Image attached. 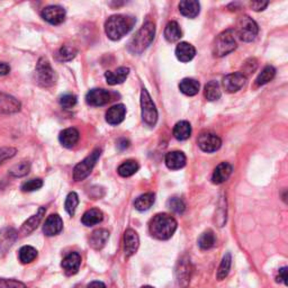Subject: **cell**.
I'll use <instances>...</instances> for the list:
<instances>
[{
	"label": "cell",
	"instance_id": "12",
	"mask_svg": "<svg viewBox=\"0 0 288 288\" xmlns=\"http://www.w3.org/2000/svg\"><path fill=\"white\" fill-rule=\"evenodd\" d=\"M42 18L51 25H60L66 19V10L61 6H47L42 10Z\"/></svg>",
	"mask_w": 288,
	"mask_h": 288
},
{
	"label": "cell",
	"instance_id": "24",
	"mask_svg": "<svg viewBox=\"0 0 288 288\" xmlns=\"http://www.w3.org/2000/svg\"><path fill=\"white\" fill-rule=\"evenodd\" d=\"M110 239V232L105 229L96 230L91 233L89 238V246L95 250H100L106 246V243Z\"/></svg>",
	"mask_w": 288,
	"mask_h": 288
},
{
	"label": "cell",
	"instance_id": "40",
	"mask_svg": "<svg viewBox=\"0 0 288 288\" xmlns=\"http://www.w3.org/2000/svg\"><path fill=\"white\" fill-rule=\"evenodd\" d=\"M79 205V197L78 195L75 194L74 192L70 193L68 195V197L66 199V204H64V207H66V211L68 212V214L70 216H73L75 213V210H77Z\"/></svg>",
	"mask_w": 288,
	"mask_h": 288
},
{
	"label": "cell",
	"instance_id": "13",
	"mask_svg": "<svg viewBox=\"0 0 288 288\" xmlns=\"http://www.w3.org/2000/svg\"><path fill=\"white\" fill-rule=\"evenodd\" d=\"M21 105L18 99L8 94L0 92V114L5 115H10V114H16L20 111Z\"/></svg>",
	"mask_w": 288,
	"mask_h": 288
},
{
	"label": "cell",
	"instance_id": "38",
	"mask_svg": "<svg viewBox=\"0 0 288 288\" xmlns=\"http://www.w3.org/2000/svg\"><path fill=\"white\" fill-rule=\"evenodd\" d=\"M31 170V164L29 161H21L19 164L13 166L9 170V176L14 178H20L26 176Z\"/></svg>",
	"mask_w": 288,
	"mask_h": 288
},
{
	"label": "cell",
	"instance_id": "3",
	"mask_svg": "<svg viewBox=\"0 0 288 288\" xmlns=\"http://www.w3.org/2000/svg\"><path fill=\"white\" fill-rule=\"evenodd\" d=\"M155 35V26L152 21H146L138 31L128 43V51L132 54H141L148 48L153 42Z\"/></svg>",
	"mask_w": 288,
	"mask_h": 288
},
{
	"label": "cell",
	"instance_id": "50",
	"mask_svg": "<svg viewBox=\"0 0 288 288\" xmlns=\"http://www.w3.org/2000/svg\"><path fill=\"white\" fill-rule=\"evenodd\" d=\"M87 288H107V287H106V285L102 281L96 280V281L90 282V284L88 285V287H87Z\"/></svg>",
	"mask_w": 288,
	"mask_h": 288
},
{
	"label": "cell",
	"instance_id": "20",
	"mask_svg": "<svg viewBox=\"0 0 288 288\" xmlns=\"http://www.w3.org/2000/svg\"><path fill=\"white\" fill-rule=\"evenodd\" d=\"M79 138H80V134L78 132V129L70 127V128L63 129V131L60 133L59 141H60V143L64 146V148L71 149L78 143Z\"/></svg>",
	"mask_w": 288,
	"mask_h": 288
},
{
	"label": "cell",
	"instance_id": "22",
	"mask_svg": "<svg viewBox=\"0 0 288 288\" xmlns=\"http://www.w3.org/2000/svg\"><path fill=\"white\" fill-rule=\"evenodd\" d=\"M196 56V48L187 42L179 43L176 47V57L180 62H189Z\"/></svg>",
	"mask_w": 288,
	"mask_h": 288
},
{
	"label": "cell",
	"instance_id": "45",
	"mask_svg": "<svg viewBox=\"0 0 288 288\" xmlns=\"http://www.w3.org/2000/svg\"><path fill=\"white\" fill-rule=\"evenodd\" d=\"M0 288H27L24 282L15 279H0Z\"/></svg>",
	"mask_w": 288,
	"mask_h": 288
},
{
	"label": "cell",
	"instance_id": "23",
	"mask_svg": "<svg viewBox=\"0 0 288 288\" xmlns=\"http://www.w3.org/2000/svg\"><path fill=\"white\" fill-rule=\"evenodd\" d=\"M232 171L233 168L230 164H227V162H222V164H220L215 168L213 176H212V181H213V184L215 185L223 184L229 179Z\"/></svg>",
	"mask_w": 288,
	"mask_h": 288
},
{
	"label": "cell",
	"instance_id": "35",
	"mask_svg": "<svg viewBox=\"0 0 288 288\" xmlns=\"http://www.w3.org/2000/svg\"><path fill=\"white\" fill-rule=\"evenodd\" d=\"M18 258H19V261L24 265L33 263L34 260L37 258V250L31 246H24L19 250Z\"/></svg>",
	"mask_w": 288,
	"mask_h": 288
},
{
	"label": "cell",
	"instance_id": "25",
	"mask_svg": "<svg viewBox=\"0 0 288 288\" xmlns=\"http://www.w3.org/2000/svg\"><path fill=\"white\" fill-rule=\"evenodd\" d=\"M128 73H129L128 68L121 67V68H118L116 71H107L105 73V78H106L108 85L115 86V85L123 84L128 77Z\"/></svg>",
	"mask_w": 288,
	"mask_h": 288
},
{
	"label": "cell",
	"instance_id": "34",
	"mask_svg": "<svg viewBox=\"0 0 288 288\" xmlns=\"http://www.w3.org/2000/svg\"><path fill=\"white\" fill-rule=\"evenodd\" d=\"M77 54H78V50L74 46L63 45L60 47L59 51L57 52V60L61 62H68L74 59Z\"/></svg>",
	"mask_w": 288,
	"mask_h": 288
},
{
	"label": "cell",
	"instance_id": "37",
	"mask_svg": "<svg viewBox=\"0 0 288 288\" xmlns=\"http://www.w3.org/2000/svg\"><path fill=\"white\" fill-rule=\"evenodd\" d=\"M216 242V238L214 235L213 231H205L202 235L198 239V246L202 250H208L214 247Z\"/></svg>",
	"mask_w": 288,
	"mask_h": 288
},
{
	"label": "cell",
	"instance_id": "39",
	"mask_svg": "<svg viewBox=\"0 0 288 288\" xmlns=\"http://www.w3.org/2000/svg\"><path fill=\"white\" fill-rule=\"evenodd\" d=\"M275 74H276V70L274 67H271V66L266 67L261 71V73H259L257 79H255V85L264 86L266 84H268L269 81L274 79Z\"/></svg>",
	"mask_w": 288,
	"mask_h": 288
},
{
	"label": "cell",
	"instance_id": "6",
	"mask_svg": "<svg viewBox=\"0 0 288 288\" xmlns=\"http://www.w3.org/2000/svg\"><path fill=\"white\" fill-rule=\"evenodd\" d=\"M101 155V149H96L90 155H88L85 159L79 162V164L74 167L73 169V180L74 181H81L85 178L90 175V172L94 169L97 161L99 160Z\"/></svg>",
	"mask_w": 288,
	"mask_h": 288
},
{
	"label": "cell",
	"instance_id": "15",
	"mask_svg": "<svg viewBox=\"0 0 288 288\" xmlns=\"http://www.w3.org/2000/svg\"><path fill=\"white\" fill-rule=\"evenodd\" d=\"M81 265V255L78 252H70L61 263V267L68 276H72L78 273Z\"/></svg>",
	"mask_w": 288,
	"mask_h": 288
},
{
	"label": "cell",
	"instance_id": "10",
	"mask_svg": "<svg viewBox=\"0 0 288 288\" xmlns=\"http://www.w3.org/2000/svg\"><path fill=\"white\" fill-rule=\"evenodd\" d=\"M112 100H113L112 92L100 88L91 89L90 91H88V94L86 95L87 104L94 107L104 106L108 104V102H111Z\"/></svg>",
	"mask_w": 288,
	"mask_h": 288
},
{
	"label": "cell",
	"instance_id": "48",
	"mask_svg": "<svg viewBox=\"0 0 288 288\" xmlns=\"http://www.w3.org/2000/svg\"><path fill=\"white\" fill-rule=\"evenodd\" d=\"M129 146V141L126 139H119L118 142H117V149L119 151H123V150H126Z\"/></svg>",
	"mask_w": 288,
	"mask_h": 288
},
{
	"label": "cell",
	"instance_id": "28",
	"mask_svg": "<svg viewBox=\"0 0 288 288\" xmlns=\"http://www.w3.org/2000/svg\"><path fill=\"white\" fill-rule=\"evenodd\" d=\"M182 32L180 30V26L178 25L177 21H169L167 24L165 30V37L168 42L175 43L181 39Z\"/></svg>",
	"mask_w": 288,
	"mask_h": 288
},
{
	"label": "cell",
	"instance_id": "16",
	"mask_svg": "<svg viewBox=\"0 0 288 288\" xmlns=\"http://www.w3.org/2000/svg\"><path fill=\"white\" fill-rule=\"evenodd\" d=\"M140 246V239L138 233L132 229H128L124 233V251L126 257H131L138 251Z\"/></svg>",
	"mask_w": 288,
	"mask_h": 288
},
{
	"label": "cell",
	"instance_id": "17",
	"mask_svg": "<svg viewBox=\"0 0 288 288\" xmlns=\"http://www.w3.org/2000/svg\"><path fill=\"white\" fill-rule=\"evenodd\" d=\"M18 238V232L13 227L0 230V252H7Z\"/></svg>",
	"mask_w": 288,
	"mask_h": 288
},
{
	"label": "cell",
	"instance_id": "1",
	"mask_svg": "<svg viewBox=\"0 0 288 288\" xmlns=\"http://www.w3.org/2000/svg\"><path fill=\"white\" fill-rule=\"evenodd\" d=\"M177 230V221L175 217L161 213L156 214L149 224L150 234L158 240H169Z\"/></svg>",
	"mask_w": 288,
	"mask_h": 288
},
{
	"label": "cell",
	"instance_id": "30",
	"mask_svg": "<svg viewBox=\"0 0 288 288\" xmlns=\"http://www.w3.org/2000/svg\"><path fill=\"white\" fill-rule=\"evenodd\" d=\"M192 134V126L187 121L178 122L173 127V137L179 141H185L190 138Z\"/></svg>",
	"mask_w": 288,
	"mask_h": 288
},
{
	"label": "cell",
	"instance_id": "4",
	"mask_svg": "<svg viewBox=\"0 0 288 288\" xmlns=\"http://www.w3.org/2000/svg\"><path fill=\"white\" fill-rule=\"evenodd\" d=\"M237 48V42L234 39V31L226 30L216 36L212 45L213 56L217 58L225 57Z\"/></svg>",
	"mask_w": 288,
	"mask_h": 288
},
{
	"label": "cell",
	"instance_id": "7",
	"mask_svg": "<svg viewBox=\"0 0 288 288\" xmlns=\"http://www.w3.org/2000/svg\"><path fill=\"white\" fill-rule=\"evenodd\" d=\"M141 113L143 122L150 127H153L158 121V111L153 100L146 89L141 91Z\"/></svg>",
	"mask_w": 288,
	"mask_h": 288
},
{
	"label": "cell",
	"instance_id": "32",
	"mask_svg": "<svg viewBox=\"0 0 288 288\" xmlns=\"http://www.w3.org/2000/svg\"><path fill=\"white\" fill-rule=\"evenodd\" d=\"M139 168H140V166H139L137 161L127 160V161H124L123 164L118 167L117 172L121 177L126 178V177L133 176L134 173H137L138 170H139Z\"/></svg>",
	"mask_w": 288,
	"mask_h": 288
},
{
	"label": "cell",
	"instance_id": "43",
	"mask_svg": "<svg viewBox=\"0 0 288 288\" xmlns=\"http://www.w3.org/2000/svg\"><path fill=\"white\" fill-rule=\"evenodd\" d=\"M17 153V150L12 146H4L0 148V166H2L5 161L12 159Z\"/></svg>",
	"mask_w": 288,
	"mask_h": 288
},
{
	"label": "cell",
	"instance_id": "29",
	"mask_svg": "<svg viewBox=\"0 0 288 288\" xmlns=\"http://www.w3.org/2000/svg\"><path fill=\"white\" fill-rule=\"evenodd\" d=\"M199 83L195 79L185 78L179 84V89L186 96H195L198 94L199 91Z\"/></svg>",
	"mask_w": 288,
	"mask_h": 288
},
{
	"label": "cell",
	"instance_id": "2",
	"mask_svg": "<svg viewBox=\"0 0 288 288\" xmlns=\"http://www.w3.org/2000/svg\"><path fill=\"white\" fill-rule=\"evenodd\" d=\"M135 24V18L125 15H114L106 20L105 32L108 39L112 41L121 40L123 36L132 31Z\"/></svg>",
	"mask_w": 288,
	"mask_h": 288
},
{
	"label": "cell",
	"instance_id": "33",
	"mask_svg": "<svg viewBox=\"0 0 288 288\" xmlns=\"http://www.w3.org/2000/svg\"><path fill=\"white\" fill-rule=\"evenodd\" d=\"M204 95L206 97V99L210 101H215L217 99H220L222 92L219 83H217V81H210L208 84H206Z\"/></svg>",
	"mask_w": 288,
	"mask_h": 288
},
{
	"label": "cell",
	"instance_id": "5",
	"mask_svg": "<svg viewBox=\"0 0 288 288\" xmlns=\"http://www.w3.org/2000/svg\"><path fill=\"white\" fill-rule=\"evenodd\" d=\"M36 83L43 88H50L57 83V73L54 72L50 62L45 58H41L35 69Z\"/></svg>",
	"mask_w": 288,
	"mask_h": 288
},
{
	"label": "cell",
	"instance_id": "44",
	"mask_svg": "<svg viewBox=\"0 0 288 288\" xmlns=\"http://www.w3.org/2000/svg\"><path fill=\"white\" fill-rule=\"evenodd\" d=\"M77 104V97L74 95H64L62 96L61 98H60V105L61 107L66 108V110H70V108H72Z\"/></svg>",
	"mask_w": 288,
	"mask_h": 288
},
{
	"label": "cell",
	"instance_id": "42",
	"mask_svg": "<svg viewBox=\"0 0 288 288\" xmlns=\"http://www.w3.org/2000/svg\"><path fill=\"white\" fill-rule=\"evenodd\" d=\"M42 187H43V180L40 178H36V179H31V180L21 185V190L25 193H31V192H35V190H39Z\"/></svg>",
	"mask_w": 288,
	"mask_h": 288
},
{
	"label": "cell",
	"instance_id": "8",
	"mask_svg": "<svg viewBox=\"0 0 288 288\" xmlns=\"http://www.w3.org/2000/svg\"><path fill=\"white\" fill-rule=\"evenodd\" d=\"M238 36L243 42H252L259 33V27L257 23L249 16H241L237 24Z\"/></svg>",
	"mask_w": 288,
	"mask_h": 288
},
{
	"label": "cell",
	"instance_id": "49",
	"mask_svg": "<svg viewBox=\"0 0 288 288\" xmlns=\"http://www.w3.org/2000/svg\"><path fill=\"white\" fill-rule=\"evenodd\" d=\"M10 72V67L9 64L5 62H0V77L3 75H7Z\"/></svg>",
	"mask_w": 288,
	"mask_h": 288
},
{
	"label": "cell",
	"instance_id": "47",
	"mask_svg": "<svg viewBox=\"0 0 288 288\" xmlns=\"http://www.w3.org/2000/svg\"><path fill=\"white\" fill-rule=\"evenodd\" d=\"M277 281L284 282L285 285H287V268L286 267L279 269L278 277H277Z\"/></svg>",
	"mask_w": 288,
	"mask_h": 288
},
{
	"label": "cell",
	"instance_id": "18",
	"mask_svg": "<svg viewBox=\"0 0 288 288\" xmlns=\"http://www.w3.org/2000/svg\"><path fill=\"white\" fill-rule=\"evenodd\" d=\"M46 212L45 207H40L39 212H37L36 214H34L33 216H31L29 220L26 222H24V224L21 225L20 230H19V234L21 237H25V235H29L31 234L32 232H33L37 226L40 225V223L43 219V216H44Z\"/></svg>",
	"mask_w": 288,
	"mask_h": 288
},
{
	"label": "cell",
	"instance_id": "27",
	"mask_svg": "<svg viewBox=\"0 0 288 288\" xmlns=\"http://www.w3.org/2000/svg\"><path fill=\"white\" fill-rule=\"evenodd\" d=\"M104 220V214L98 208H91L87 211L81 217V223L86 226H94Z\"/></svg>",
	"mask_w": 288,
	"mask_h": 288
},
{
	"label": "cell",
	"instance_id": "46",
	"mask_svg": "<svg viewBox=\"0 0 288 288\" xmlns=\"http://www.w3.org/2000/svg\"><path fill=\"white\" fill-rule=\"evenodd\" d=\"M267 2H252L250 3V7H251L254 12H260V10H264L266 7L268 6Z\"/></svg>",
	"mask_w": 288,
	"mask_h": 288
},
{
	"label": "cell",
	"instance_id": "14",
	"mask_svg": "<svg viewBox=\"0 0 288 288\" xmlns=\"http://www.w3.org/2000/svg\"><path fill=\"white\" fill-rule=\"evenodd\" d=\"M63 230V221L61 216L58 214H52L46 219L43 225V232L46 237H54L61 233Z\"/></svg>",
	"mask_w": 288,
	"mask_h": 288
},
{
	"label": "cell",
	"instance_id": "51",
	"mask_svg": "<svg viewBox=\"0 0 288 288\" xmlns=\"http://www.w3.org/2000/svg\"><path fill=\"white\" fill-rule=\"evenodd\" d=\"M142 288H153L152 286H143Z\"/></svg>",
	"mask_w": 288,
	"mask_h": 288
},
{
	"label": "cell",
	"instance_id": "31",
	"mask_svg": "<svg viewBox=\"0 0 288 288\" xmlns=\"http://www.w3.org/2000/svg\"><path fill=\"white\" fill-rule=\"evenodd\" d=\"M154 194L152 193H146L141 195L137 199H135L134 202V206L135 208L140 212H144V211H148L152 205L154 204Z\"/></svg>",
	"mask_w": 288,
	"mask_h": 288
},
{
	"label": "cell",
	"instance_id": "19",
	"mask_svg": "<svg viewBox=\"0 0 288 288\" xmlns=\"http://www.w3.org/2000/svg\"><path fill=\"white\" fill-rule=\"evenodd\" d=\"M166 165L170 170H179L186 165V155L181 151L168 152L166 155Z\"/></svg>",
	"mask_w": 288,
	"mask_h": 288
},
{
	"label": "cell",
	"instance_id": "36",
	"mask_svg": "<svg viewBox=\"0 0 288 288\" xmlns=\"http://www.w3.org/2000/svg\"><path fill=\"white\" fill-rule=\"evenodd\" d=\"M231 265H232V257H231V253H226L224 257H223L221 265L219 267V270H217V279L219 280H223L225 279L227 275L230 273V269H231Z\"/></svg>",
	"mask_w": 288,
	"mask_h": 288
},
{
	"label": "cell",
	"instance_id": "9",
	"mask_svg": "<svg viewBox=\"0 0 288 288\" xmlns=\"http://www.w3.org/2000/svg\"><path fill=\"white\" fill-rule=\"evenodd\" d=\"M246 83H247L246 74H243L242 72H234L225 75V77L223 78L222 85L226 92L232 94V92H237L241 88H243V86L246 85Z\"/></svg>",
	"mask_w": 288,
	"mask_h": 288
},
{
	"label": "cell",
	"instance_id": "21",
	"mask_svg": "<svg viewBox=\"0 0 288 288\" xmlns=\"http://www.w3.org/2000/svg\"><path fill=\"white\" fill-rule=\"evenodd\" d=\"M126 114V107L123 104H118L111 107L106 113V122L111 125H118L121 124Z\"/></svg>",
	"mask_w": 288,
	"mask_h": 288
},
{
	"label": "cell",
	"instance_id": "41",
	"mask_svg": "<svg viewBox=\"0 0 288 288\" xmlns=\"http://www.w3.org/2000/svg\"><path fill=\"white\" fill-rule=\"evenodd\" d=\"M168 207L177 214H182L185 210H186V205H185L184 200L181 198L172 197L168 200Z\"/></svg>",
	"mask_w": 288,
	"mask_h": 288
},
{
	"label": "cell",
	"instance_id": "26",
	"mask_svg": "<svg viewBox=\"0 0 288 288\" xmlns=\"http://www.w3.org/2000/svg\"><path fill=\"white\" fill-rule=\"evenodd\" d=\"M179 10L186 17L195 18L200 12V5L195 0H185V2L179 3Z\"/></svg>",
	"mask_w": 288,
	"mask_h": 288
},
{
	"label": "cell",
	"instance_id": "11",
	"mask_svg": "<svg viewBox=\"0 0 288 288\" xmlns=\"http://www.w3.org/2000/svg\"><path fill=\"white\" fill-rule=\"evenodd\" d=\"M197 143L200 149L207 153H212L221 148L222 141L217 137L216 134L213 133H202L197 139Z\"/></svg>",
	"mask_w": 288,
	"mask_h": 288
}]
</instances>
